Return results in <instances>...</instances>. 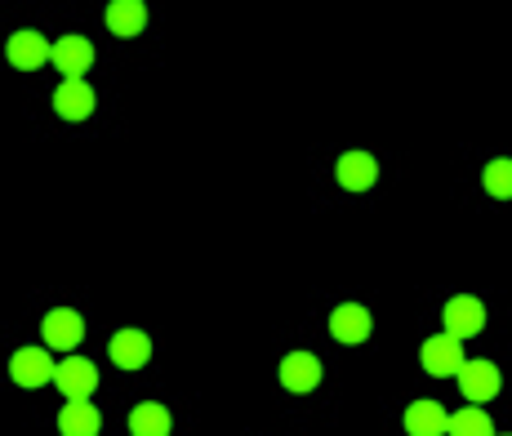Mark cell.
Here are the masks:
<instances>
[{"label":"cell","mask_w":512,"mask_h":436,"mask_svg":"<svg viewBox=\"0 0 512 436\" xmlns=\"http://www.w3.org/2000/svg\"><path fill=\"white\" fill-rule=\"evenodd\" d=\"M321 379H326V361H321V356H312V352H303V348L299 352H285L281 365H277V383L290 396L317 392Z\"/></svg>","instance_id":"6da1fadb"},{"label":"cell","mask_w":512,"mask_h":436,"mask_svg":"<svg viewBox=\"0 0 512 436\" xmlns=\"http://www.w3.org/2000/svg\"><path fill=\"white\" fill-rule=\"evenodd\" d=\"M441 325H446L450 339H477L486 330V303L477 294H455L441 307Z\"/></svg>","instance_id":"7a4b0ae2"},{"label":"cell","mask_w":512,"mask_h":436,"mask_svg":"<svg viewBox=\"0 0 512 436\" xmlns=\"http://www.w3.org/2000/svg\"><path fill=\"white\" fill-rule=\"evenodd\" d=\"M326 325H330V339L343 343V348H361V343L374 334V316H370L366 303H339Z\"/></svg>","instance_id":"3957f363"},{"label":"cell","mask_w":512,"mask_h":436,"mask_svg":"<svg viewBox=\"0 0 512 436\" xmlns=\"http://www.w3.org/2000/svg\"><path fill=\"white\" fill-rule=\"evenodd\" d=\"M49 45L54 41H45V32L18 27V32L5 36V58H9V67H18V72H41L49 63Z\"/></svg>","instance_id":"277c9868"},{"label":"cell","mask_w":512,"mask_h":436,"mask_svg":"<svg viewBox=\"0 0 512 436\" xmlns=\"http://www.w3.org/2000/svg\"><path fill=\"white\" fill-rule=\"evenodd\" d=\"M54 365L58 361H49L45 348L27 343V348H18L14 356H9V379H14L18 388L36 392V388H45V383H54Z\"/></svg>","instance_id":"5b68a950"},{"label":"cell","mask_w":512,"mask_h":436,"mask_svg":"<svg viewBox=\"0 0 512 436\" xmlns=\"http://www.w3.org/2000/svg\"><path fill=\"white\" fill-rule=\"evenodd\" d=\"M41 339H45V348H63L72 356V348L85 339V316L76 307H49L41 316Z\"/></svg>","instance_id":"8992f818"},{"label":"cell","mask_w":512,"mask_h":436,"mask_svg":"<svg viewBox=\"0 0 512 436\" xmlns=\"http://www.w3.org/2000/svg\"><path fill=\"white\" fill-rule=\"evenodd\" d=\"M54 383L63 392V401H85V396L98 392V365L85 361V356H67V361L54 365Z\"/></svg>","instance_id":"52a82bcc"},{"label":"cell","mask_w":512,"mask_h":436,"mask_svg":"<svg viewBox=\"0 0 512 436\" xmlns=\"http://www.w3.org/2000/svg\"><path fill=\"white\" fill-rule=\"evenodd\" d=\"M49 63L63 72V81H81L85 72L94 67V45L85 41V36H58L54 45H49Z\"/></svg>","instance_id":"ba28073f"},{"label":"cell","mask_w":512,"mask_h":436,"mask_svg":"<svg viewBox=\"0 0 512 436\" xmlns=\"http://www.w3.org/2000/svg\"><path fill=\"white\" fill-rule=\"evenodd\" d=\"M419 365L432 379H455L459 365H464V348H459V339H450V334H432L419 348Z\"/></svg>","instance_id":"9c48e42d"},{"label":"cell","mask_w":512,"mask_h":436,"mask_svg":"<svg viewBox=\"0 0 512 436\" xmlns=\"http://www.w3.org/2000/svg\"><path fill=\"white\" fill-rule=\"evenodd\" d=\"M455 379H459L464 401H495L499 388H504V374H499L495 361H464Z\"/></svg>","instance_id":"30bf717a"},{"label":"cell","mask_w":512,"mask_h":436,"mask_svg":"<svg viewBox=\"0 0 512 436\" xmlns=\"http://www.w3.org/2000/svg\"><path fill=\"white\" fill-rule=\"evenodd\" d=\"M334 178H339L343 192H370V187L379 183V161H374L370 152H361V147H352V152H339Z\"/></svg>","instance_id":"8fae6325"},{"label":"cell","mask_w":512,"mask_h":436,"mask_svg":"<svg viewBox=\"0 0 512 436\" xmlns=\"http://www.w3.org/2000/svg\"><path fill=\"white\" fill-rule=\"evenodd\" d=\"M107 356H112L116 370H143L147 361H152V339H147V330H116L112 343H107Z\"/></svg>","instance_id":"7c38bea8"},{"label":"cell","mask_w":512,"mask_h":436,"mask_svg":"<svg viewBox=\"0 0 512 436\" xmlns=\"http://www.w3.org/2000/svg\"><path fill=\"white\" fill-rule=\"evenodd\" d=\"M401 428H406V436H446V405L432 401V396L410 401L401 414Z\"/></svg>","instance_id":"4fadbf2b"},{"label":"cell","mask_w":512,"mask_h":436,"mask_svg":"<svg viewBox=\"0 0 512 436\" xmlns=\"http://www.w3.org/2000/svg\"><path fill=\"white\" fill-rule=\"evenodd\" d=\"M98 107V94L85 81H63L54 89V116H63V121H85V116H94Z\"/></svg>","instance_id":"5bb4252c"},{"label":"cell","mask_w":512,"mask_h":436,"mask_svg":"<svg viewBox=\"0 0 512 436\" xmlns=\"http://www.w3.org/2000/svg\"><path fill=\"white\" fill-rule=\"evenodd\" d=\"M103 23L112 36H121V41H134V36L147 27V5L143 0H112V5L103 9Z\"/></svg>","instance_id":"9a60e30c"},{"label":"cell","mask_w":512,"mask_h":436,"mask_svg":"<svg viewBox=\"0 0 512 436\" xmlns=\"http://www.w3.org/2000/svg\"><path fill=\"white\" fill-rule=\"evenodd\" d=\"M103 428V414L90 401H67L58 410V436H98Z\"/></svg>","instance_id":"2e32d148"},{"label":"cell","mask_w":512,"mask_h":436,"mask_svg":"<svg viewBox=\"0 0 512 436\" xmlns=\"http://www.w3.org/2000/svg\"><path fill=\"white\" fill-rule=\"evenodd\" d=\"M174 428V414L156 401H143L130 410V436H170Z\"/></svg>","instance_id":"e0dca14e"},{"label":"cell","mask_w":512,"mask_h":436,"mask_svg":"<svg viewBox=\"0 0 512 436\" xmlns=\"http://www.w3.org/2000/svg\"><path fill=\"white\" fill-rule=\"evenodd\" d=\"M446 436H495V423L481 405H464V410L446 414Z\"/></svg>","instance_id":"ac0fdd59"},{"label":"cell","mask_w":512,"mask_h":436,"mask_svg":"<svg viewBox=\"0 0 512 436\" xmlns=\"http://www.w3.org/2000/svg\"><path fill=\"white\" fill-rule=\"evenodd\" d=\"M481 187H486V196H495V201H508V196H512V165H508V156L486 161V170H481Z\"/></svg>","instance_id":"d6986e66"},{"label":"cell","mask_w":512,"mask_h":436,"mask_svg":"<svg viewBox=\"0 0 512 436\" xmlns=\"http://www.w3.org/2000/svg\"><path fill=\"white\" fill-rule=\"evenodd\" d=\"M495 436H504V432H495Z\"/></svg>","instance_id":"ffe728a7"}]
</instances>
